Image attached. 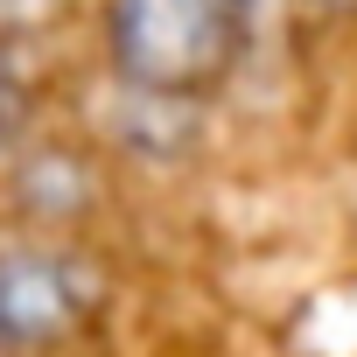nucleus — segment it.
<instances>
[{"mask_svg":"<svg viewBox=\"0 0 357 357\" xmlns=\"http://www.w3.org/2000/svg\"><path fill=\"white\" fill-rule=\"evenodd\" d=\"M112 63L133 91L190 98L225 77L238 50V22L225 0H112Z\"/></svg>","mask_w":357,"mask_h":357,"instance_id":"obj_1","label":"nucleus"},{"mask_svg":"<svg viewBox=\"0 0 357 357\" xmlns=\"http://www.w3.org/2000/svg\"><path fill=\"white\" fill-rule=\"evenodd\" d=\"M98 287L63 252H0V350L63 343L91 315Z\"/></svg>","mask_w":357,"mask_h":357,"instance_id":"obj_2","label":"nucleus"},{"mask_svg":"<svg viewBox=\"0 0 357 357\" xmlns=\"http://www.w3.org/2000/svg\"><path fill=\"white\" fill-rule=\"evenodd\" d=\"M22 126H29V91H22L15 70H0V154L22 140Z\"/></svg>","mask_w":357,"mask_h":357,"instance_id":"obj_3","label":"nucleus"},{"mask_svg":"<svg viewBox=\"0 0 357 357\" xmlns=\"http://www.w3.org/2000/svg\"><path fill=\"white\" fill-rule=\"evenodd\" d=\"M56 15V0H0V36H29Z\"/></svg>","mask_w":357,"mask_h":357,"instance_id":"obj_4","label":"nucleus"},{"mask_svg":"<svg viewBox=\"0 0 357 357\" xmlns=\"http://www.w3.org/2000/svg\"><path fill=\"white\" fill-rule=\"evenodd\" d=\"M225 8H231L238 36H259V29H273V22H280V8H287V0H225Z\"/></svg>","mask_w":357,"mask_h":357,"instance_id":"obj_5","label":"nucleus"},{"mask_svg":"<svg viewBox=\"0 0 357 357\" xmlns=\"http://www.w3.org/2000/svg\"><path fill=\"white\" fill-rule=\"evenodd\" d=\"M322 8H350V0H322Z\"/></svg>","mask_w":357,"mask_h":357,"instance_id":"obj_6","label":"nucleus"}]
</instances>
